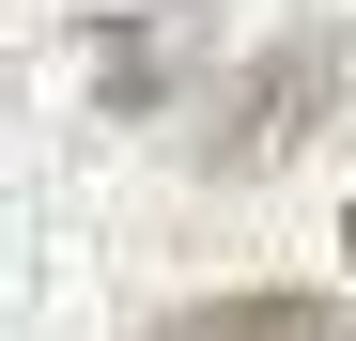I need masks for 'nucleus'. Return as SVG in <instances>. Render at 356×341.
Wrapping results in <instances>:
<instances>
[{"mask_svg": "<svg viewBox=\"0 0 356 341\" xmlns=\"http://www.w3.org/2000/svg\"><path fill=\"white\" fill-rule=\"evenodd\" d=\"M325 78H341V47H279V63H264L248 93H232V125H217V155H279V140H294V109H310Z\"/></svg>", "mask_w": 356, "mask_h": 341, "instance_id": "1", "label": "nucleus"}, {"mask_svg": "<svg viewBox=\"0 0 356 341\" xmlns=\"http://www.w3.org/2000/svg\"><path fill=\"white\" fill-rule=\"evenodd\" d=\"M170 341H356V310H325V295H217V310H170Z\"/></svg>", "mask_w": 356, "mask_h": 341, "instance_id": "2", "label": "nucleus"}, {"mask_svg": "<svg viewBox=\"0 0 356 341\" xmlns=\"http://www.w3.org/2000/svg\"><path fill=\"white\" fill-rule=\"evenodd\" d=\"M341 248H356V217H341Z\"/></svg>", "mask_w": 356, "mask_h": 341, "instance_id": "3", "label": "nucleus"}]
</instances>
